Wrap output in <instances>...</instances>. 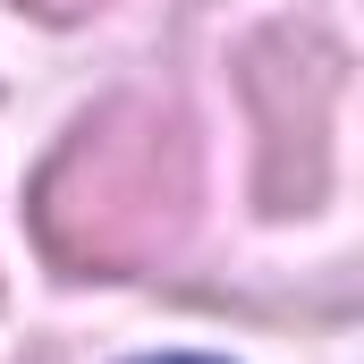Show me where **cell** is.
<instances>
[{
	"instance_id": "obj_1",
	"label": "cell",
	"mask_w": 364,
	"mask_h": 364,
	"mask_svg": "<svg viewBox=\"0 0 364 364\" xmlns=\"http://www.w3.org/2000/svg\"><path fill=\"white\" fill-rule=\"evenodd\" d=\"M195 212V144L153 102H102L34 178V229L60 272H144L186 237Z\"/></svg>"
},
{
	"instance_id": "obj_2",
	"label": "cell",
	"mask_w": 364,
	"mask_h": 364,
	"mask_svg": "<svg viewBox=\"0 0 364 364\" xmlns=\"http://www.w3.org/2000/svg\"><path fill=\"white\" fill-rule=\"evenodd\" d=\"M246 102H255V127H263V170L255 195L263 212H305L322 203L331 186V110H339V51L272 26L246 43Z\"/></svg>"
},
{
	"instance_id": "obj_3",
	"label": "cell",
	"mask_w": 364,
	"mask_h": 364,
	"mask_svg": "<svg viewBox=\"0 0 364 364\" xmlns=\"http://www.w3.org/2000/svg\"><path fill=\"white\" fill-rule=\"evenodd\" d=\"M17 9H34V17H85V9H102V0H17Z\"/></svg>"
},
{
	"instance_id": "obj_4",
	"label": "cell",
	"mask_w": 364,
	"mask_h": 364,
	"mask_svg": "<svg viewBox=\"0 0 364 364\" xmlns=\"http://www.w3.org/2000/svg\"><path fill=\"white\" fill-rule=\"evenodd\" d=\"M153 364H212V356H153Z\"/></svg>"
}]
</instances>
